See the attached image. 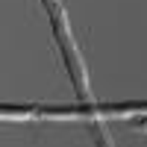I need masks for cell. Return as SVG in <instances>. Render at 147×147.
I'll use <instances>...</instances> for the list:
<instances>
[{
  "mask_svg": "<svg viewBox=\"0 0 147 147\" xmlns=\"http://www.w3.org/2000/svg\"><path fill=\"white\" fill-rule=\"evenodd\" d=\"M47 15L53 21V30H56V38H59V47H62V56H65V65H68V74H71V82L77 85V94L82 100H88V77H85V68H82V59L77 53V41L71 35V27L65 21V9L59 0H41Z\"/></svg>",
  "mask_w": 147,
  "mask_h": 147,
  "instance_id": "cell-1",
  "label": "cell"
}]
</instances>
